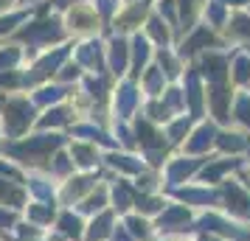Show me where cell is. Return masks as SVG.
Wrapping results in <instances>:
<instances>
[{"instance_id": "6da1fadb", "label": "cell", "mask_w": 250, "mask_h": 241, "mask_svg": "<svg viewBox=\"0 0 250 241\" xmlns=\"http://www.w3.org/2000/svg\"><path fill=\"white\" fill-rule=\"evenodd\" d=\"M115 51H113V62H115V68H118V65H121V62H124V45H121V42H115Z\"/></svg>"}, {"instance_id": "7a4b0ae2", "label": "cell", "mask_w": 250, "mask_h": 241, "mask_svg": "<svg viewBox=\"0 0 250 241\" xmlns=\"http://www.w3.org/2000/svg\"><path fill=\"white\" fill-rule=\"evenodd\" d=\"M62 224H65V230H68V233H79V222H76V219H65Z\"/></svg>"}, {"instance_id": "3957f363", "label": "cell", "mask_w": 250, "mask_h": 241, "mask_svg": "<svg viewBox=\"0 0 250 241\" xmlns=\"http://www.w3.org/2000/svg\"><path fill=\"white\" fill-rule=\"evenodd\" d=\"M17 20H20V14H17V17H9V20H0V31H9Z\"/></svg>"}, {"instance_id": "277c9868", "label": "cell", "mask_w": 250, "mask_h": 241, "mask_svg": "<svg viewBox=\"0 0 250 241\" xmlns=\"http://www.w3.org/2000/svg\"><path fill=\"white\" fill-rule=\"evenodd\" d=\"M0 3H3V0H0Z\"/></svg>"}]
</instances>
